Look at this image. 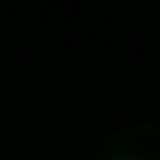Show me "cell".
<instances>
[{
    "label": "cell",
    "mask_w": 160,
    "mask_h": 160,
    "mask_svg": "<svg viewBox=\"0 0 160 160\" xmlns=\"http://www.w3.org/2000/svg\"><path fill=\"white\" fill-rule=\"evenodd\" d=\"M96 160H160V123L136 119L109 129L96 147Z\"/></svg>",
    "instance_id": "1"
}]
</instances>
